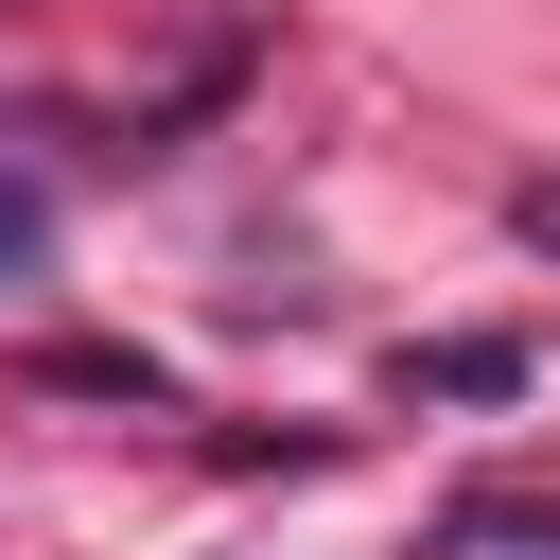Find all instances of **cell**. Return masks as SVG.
Returning <instances> with one entry per match:
<instances>
[{
    "label": "cell",
    "mask_w": 560,
    "mask_h": 560,
    "mask_svg": "<svg viewBox=\"0 0 560 560\" xmlns=\"http://www.w3.org/2000/svg\"><path fill=\"white\" fill-rule=\"evenodd\" d=\"M35 262H52V192H35V175H0V280H35Z\"/></svg>",
    "instance_id": "2"
},
{
    "label": "cell",
    "mask_w": 560,
    "mask_h": 560,
    "mask_svg": "<svg viewBox=\"0 0 560 560\" xmlns=\"http://www.w3.org/2000/svg\"><path fill=\"white\" fill-rule=\"evenodd\" d=\"M525 245H542V262H560V175H542V192H525Z\"/></svg>",
    "instance_id": "3"
},
{
    "label": "cell",
    "mask_w": 560,
    "mask_h": 560,
    "mask_svg": "<svg viewBox=\"0 0 560 560\" xmlns=\"http://www.w3.org/2000/svg\"><path fill=\"white\" fill-rule=\"evenodd\" d=\"M420 385H438V402H508V385H525V350H508V332H455V350H402V402H420Z\"/></svg>",
    "instance_id": "1"
}]
</instances>
